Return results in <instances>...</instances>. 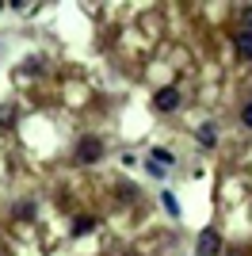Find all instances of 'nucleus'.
Instances as JSON below:
<instances>
[{"mask_svg": "<svg viewBox=\"0 0 252 256\" xmlns=\"http://www.w3.org/2000/svg\"><path fill=\"white\" fill-rule=\"evenodd\" d=\"M160 203H164V210L172 214V218H180V199H176L172 192H164V195H160Z\"/></svg>", "mask_w": 252, "mask_h": 256, "instance_id": "423d86ee", "label": "nucleus"}, {"mask_svg": "<svg viewBox=\"0 0 252 256\" xmlns=\"http://www.w3.org/2000/svg\"><path fill=\"white\" fill-rule=\"evenodd\" d=\"M149 160H153V164H160V168H168V164H172L176 157H172L168 150H153V153H149Z\"/></svg>", "mask_w": 252, "mask_h": 256, "instance_id": "0eeeda50", "label": "nucleus"}, {"mask_svg": "<svg viewBox=\"0 0 252 256\" xmlns=\"http://www.w3.org/2000/svg\"><path fill=\"white\" fill-rule=\"evenodd\" d=\"M241 16H244V23H248V27H252V8H244Z\"/></svg>", "mask_w": 252, "mask_h": 256, "instance_id": "2eb2a0df", "label": "nucleus"}, {"mask_svg": "<svg viewBox=\"0 0 252 256\" xmlns=\"http://www.w3.org/2000/svg\"><path fill=\"white\" fill-rule=\"evenodd\" d=\"M20 73H42V62H23Z\"/></svg>", "mask_w": 252, "mask_h": 256, "instance_id": "ddd939ff", "label": "nucleus"}, {"mask_svg": "<svg viewBox=\"0 0 252 256\" xmlns=\"http://www.w3.org/2000/svg\"><path fill=\"white\" fill-rule=\"evenodd\" d=\"M92 230H96V218H88V214H80L73 222V237H88Z\"/></svg>", "mask_w": 252, "mask_h": 256, "instance_id": "39448f33", "label": "nucleus"}, {"mask_svg": "<svg viewBox=\"0 0 252 256\" xmlns=\"http://www.w3.org/2000/svg\"><path fill=\"white\" fill-rule=\"evenodd\" d=\"M237 50L244 54V58H252V31H244V34H237Z\"/></svg>", "mask_w": 252, "mask_h": 256, "instance_id": "6e6552de", "label": "nucleus"}, {"mask_svg": "<svg viewBox=\"0 0 252 256\" xmlns=\"http://www.w3.org/2000/svg\"><path fill=\"white\" fill-rule=\"evenodd\" d=\"M241 122H244V126H252V104L241 107Z\"/></svg>", "mask_w": 252, "mask_h": 256, "instance_id": "4468645a", "label": "nucleus"}, {"mask_svg": "<svg viewBox=\"0 0 252 256\" xmlns=\"http://www.w3.org/2000/svg\"><path fill=\"white\" fill-rule=\"evenodd\" d=\"M0 12H4V4H0Z\"/></svg>", "mask_w": 252, "mask_h": 256, "instance_id": "dca6fc26", "label": "nucleus"}, {"mask_svg": "<svg viewBox=\"0 0 252 256\" xmlns=\"http://www.w3.org/2000/svg\"><path fill=\"white\" fill-rule=\"evenodd\" d=\"M199 142L206 146V150H210V146H218V126H214V122H202V126H199Z\"/></svg>", "mask_w": 252, "mask_h": 256, "instance_id": "20e7f679", "label": "nucleus"}, {"mask_svg": "<svg viewBox=\"0 0 252 256\" xmlns=\"http://www.w3.org/2000/svg\"><path fill=\"white\" fill-rule=\"evenodd\" d=\"M218 248H222L218 230H202V234H199V245H195V252H199V256H218Z\"/></svg>", "mask_w": 252, "mask_h": 256, "instance_id": "7ed1b4c3", "label": "nucleus"}, {"mask_svg": "<svg viewBox=\"0 0 252 256\" xmlns=\"http://www.w3.org/2000/svg\"><path fill=\"white\" fill-rule=\"evenodd\" d=\"M118 199L134 203V199H138V188H134V184H122V188H118Z\"/></svg>", "mask_w": 252, "mask_h": 256, "instance_id": "1a4fd4ad", "label": "nucleus"}, {"mask_svg": "<svg viewBox=\"0 0 252 256\" xmlns=\"http://www.w3.org/2000/svg\"><path fill=\"white\" fill-rule=\"evenodd\" d=\"M76 157H80V164H96V160L104 157V142H100V138H80Z\"/></svg>", "mask_w": 252, "mask_h": 256, "instance_id": "f257e3e1", "label": "nucleus"}, {"mask_svg": "<svg viewBox=\"0 0 252 256\" xmlns=\"http://www.w3.org/2000/svg\"><path fill=\"white\" fill-rule=\"evenodd\" d=\"M153 107H157V111H176V107H180V88L176 84L160 88L157 96H153Z\"/></svg>", "mask_w": 252, "mask_h": 256, "instance_id": "f03ea898", "label": "nucleus"}, {"mask_svg": "<svg viewBox=\"0 0 252 256\" xmlns=\"http://www.w3.org/2000/svg\"><path fill=\"white\" fill-rule=\"evenodd\" d=\"M16 214H20V218H34L38 206H34V203H20V206H16Z\"/></svg>", "mask_w": 252, "mask_h": 256, "instance_id": "9b49d317", "label": "nucleus"}, {"mask_svg": "<svg viewBox=\"0 0 252 256\" xmlns=\"http://www.w3.org/2000/svg\"><path fill=\"white\" fill-rule=\"evenodd\" d=\"M146 172L153 176V180H164L168 176V168H160V164H153V160H146Z\"/></svg>", "mask_w": 252, "mask_h": 256, "instance_id": "9d476101", "label": "nucleus"}, {"mask_svg": "<svg viewBox=\"0 0 252 256\" xmlns=\"http://www.w3.org/2000/svg\"><path fill=\"white\" fill-rule=\"evenodd\" d=\"M12 118H16V111H12V107H8V104H4V107H0V122H4V126H8Z\"/></svg>", "mask_w": 252, "mask_h": 256, "instance_id": "f8f14e48", "label": "nucleus"}]
</instances>
